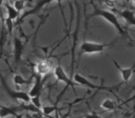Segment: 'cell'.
Masks as SVG:
<instances>
[{"label": "cell", "mask_w": 135, "mask_h": 118, "mask_svg": "<svg viewBox=\"0 0 135 118\" xmlns=\"http://www.w3.org/2000/svg\"><path fill=\"white\" fill-rule=\"evenodd\" d=\"M73 80L75 81L76 83L80 85V86H83V87H86V88L89 89H92V90H107L109 91H112L110 90V87H104V86H97V85L94 84L92 81H90L89 79H87L84 76L81 75L79 73H76L75 75L73 76Z\"/></svg>", "instance_id": "277c9868"}, {"label": "cell", "mask_w": 135, "mask_h": 118, "mask_svg": "<svg viewBox=\"0 0 135 118\" xmlns=\"http://www.w3.org/2000/svg\"><path fill=\"white\" fill-rule=\"evenodd\" d=\"M101 107L105 111H114L117 108V102L110 99H105L102 101Z\"/></svg>", "instance_id": "7c38bea8"}, {"label": "cell", "mask_w": 135, "mask_h": 118, "mask_svg": "<svg viewBox=\"0 0 135 118\" xmlns=\"http://www.w3.org/2000/svg\"><path fill=\"white\" fill-rule=\"evenodd\" d=\"M13 46H14V61L15 64H19L22 57L23 51H24V43L21 38L15 36L13 39Z\"/></svg>", "instance_id": "52a82bcc"}, {"label": "cell", "mask_w": 135, "mask_h": 118, "mask_svg": "<svg viewBox=\"0 0 135 118\" xmlns=\"http://www.w3.org/2000/svg\"><path fill=\"white\" fill-rule=\"evenodd\" d=\"M56 110H58L56 104L55 105H46V106H42L41 107V112L43 114V115L49 116L52 112H56Z\"/></svg>", "instance_id": "9a60e30c"}, {"label": "cell", "mask_w": 135, "mask_h": 118, "mask_svg": "<svg viewBox=\"0 0 135 118\" xmlns=\"http://www.w3.org/2000/svg\"><path fill=\"white\" fill-rule=\"evenodd\" d=\"M14 20H12L11 19H9V18H7L6 19H5V22H6V26H7V29H8V32L9 34L12 33V32H13V27H14V23H13Z\"/></svg>", "instance_id": "d6986e66"}, {"label": "cell", "mask_w": 135, "mask_h": 118, "mask_svg": "<svg viewBox=\"0 0 135 118\" xmlns=\"http://www.w3.org/2000/svg\"><path fill=\"white\" fill-rule=\"evenodd\" d=\"M54 1H57V2L59 3V5H60V2H61L62 0H38L37 3L34 5L33 8H31L30 10H27V11L25 12L22 16H21V19H20V20H19L20 23H21V21H22L24 19H26V18H28L29 16L34 15V14H36L37 12H39L40 10L44 8V7L46 6V5H49L50 3L54 2Z\"/></svg>", "instance_id": "8992f818"}, {"label": "cell", "mask_w": 135, "mask_h": 118, "mask_svg": "<svg viewBox=\"0 0 135 118\" xmlns=\"http://www.w3.org/2000/svg\"><path fill=\"white\" fill-rule=\"evenodd\" d=\"M13 82L16 86H22V85L30 84L31 81L25 79L21 74H15L13 76Z\"/></svg>", "instance_id": "5bb4252c"}, {"label": "cell", "mask_w": 135, "mask_h": 118, "mask_svg": "<svg viewBox=\"0 0 135 118\" xmlns=\"http://www.w3.org/2000/svg\"><path fill=\"white\" fill-rule=\"evenodd\" d=\"M94 17H101L104 19L109 22L111 25L115 27V28L118 30V32H119L121 35H126V32L123 29V27L121 26L120 22L118 21V17L116 16V14L112 11H109V10H105V9H102V8H98L97 7L94 6V11L90 14L89 16V19L90 18H94Z\"/></svg>", "instance_id": "6da1fadb"}, {"label": "cell", "mask_w": 135, "mask_h": 118, "mask_svg": "<svg viewBox=\"0 0 135 118\" xmlns=\"http://www.w3.org/2000/svg\"><path fill=\"white\" fill-rule=\"evenodd\" d=\"M47 78H48V74L45 76H43V77L38 75V74H35V75H34L33 86L32 87V89H31V90L28 93L29 95H30V97H32V96H35V95H41L44 84H45Z\"/></svg>", "instance_id": "5b68a950"}, {"label": "cell", "mask_w": 135, "mask_h": 118, "mask_svg": "<svg viewBox=\"0 0 135 118\" xmlns=\"http://www.w3.org/2000/svg\"><path fill=\"white\" fill-rule=\"evenodd\" d=\"M35 68L38 75L43 77V76H45L50 73L52 66H51L50 62L48 60H40L35 65Z\"/></svg>", "instance_id": "9c48e42d"}, {"label": "cell", "mask_w": 135, "mask_h": 118, "mask_svg": "<svg viewBox=\"0 0 135 118\" xmlns=\"http://www.w3.org/2000/svg\"><path fill=\"white\" fill-rule=\"evenodd\" d=\"M5 90H6L7 93L12 98V99L19 100V101H24V102H29L30 101V95L27 92L21 91V90H11L10 88H8L6 84H5Z\"/></svg>", "instance_id": "ba28073f"}, {"label": "cell", "mask_w": 135, "mask_h": 118, "mask_svg": "<svg viewBox=\"0 0 135 118\" xmlns=\"http://www.w3.org/2000/svg\"><path fill=\"white\" fill-rule=\"evenodd\" d=\"M118 14L131 26H135V18L134 11L131 9H124L118 11Z\"/></svg>", "instance_id": "8fae6325"}, {"label": "cell", "mask_w": 135, "mask_h": 118, "mask_svg": "<svg viewBox=\"0 0 135 118\" xmlns=\"http://www.w3.org/2000/svg\"><path fill=\"white\" fill-rule=\"evenodd\" d=\"M3 1H4V0H0V8H1V6H2V4H3Z\"/></svg>", "instance_id": "ffe728a7"}, {"label": "cell", "mask_w": 135, "mask_h": 118, "mask_svg": "<svg viewBox=\"0 0 135 118\" xmlns=\"http://www.w3.org/2000/svg\"><path fill=\"white\" fill-rule=\"evenodd\" d=\"M5 7H6L7 11H8V17L9 18V19H11L12 20L17 19L20 15V13L15 9V8H14L13 6H10V5H8V4H6Z\"/></svg>", "instance_id": "4fadbf2b"}, {"label": "cell", "mask_w": 135, "mask_h": 118, "mask_svg": "<svg viewBox=\"0 0 135 118\" xmlns=\"http://www.w3.org/2000/svg\"><path fill=\"white\" fill-rule=\"evenodd\" d=\"M54 75L58 81H61V82L65 83L66 88H67V87H71V88L73 89L74 92L76 93L75 87L80 86V85L78 84V83H76L74 80H72V79L68 76V74L66 73V71L64 70V68H62L61 66H56V68H55V70H54Z\"/></svg>", "instance_id": "3957f363"}, {"label": "cell", "mask_w": 135, "mask_h": 118, "mask_svg": "<svg viewBox=\"0 0 135 118\" xmlns=\"http://www.w3.org/2000/svg\"><path fill=\"white\" fill-rule=\"evenodd\" d=\"M115 42H116V40L109 43H92V42L84 41L81 44V54H87L102 53L107 48L112 46L115 43Z\"/></svg>", "instance_id": "7a4b0ae2"}, {"label": "cell", "mask_w": 135, "mask_h": 118, "mask_svg": "<svg viewBox=\"0 0 135 118\" xmlns=\"http://www.w3.org/2000/svg\"><path fill=\"white\" fill-rule=\"evenodd\" d=\"M13 7L19 13H21L25 8V0H15Z\"/></svg>", "instance_id": "e0dca14e"}, {"label": "cell", "mask_w": 135, "mask_h": 118, "mask_svg": "<svg viewBox=\"0 0 135 118\" xmlns=\"http://www.w3.org/2000/svg\"><path fill=\"white\" fill-rule=\"evenodd\" d=\"M40 97H41V95L32 96V97H31L30 101H31V102H32V104H33L35 107H37V108H40V109H41L42 103H41V99H40Z\"/></svg>", "instance_id": "ac0fdd59"}, {"label": "cell", "mask_w": 135, "mask_h": 118, "mask_svg": "<svg viewBox=\"0 0 135 118\" xmlns=\"http://www.w3.org/2000/svg\"><path fill=\"white\" fill-rule=\"evenodd\" d=\"M113 64L116 66V68H118V70L119 71V73L121 74V78L123 82H128L129 80V79L131 78L133 73V69H134V66H132L131 68H123L116 62V61L113 60Z\"/></svg>", "instance_id": "30bf717a"}, {"label": "cell", "mask_w": 135, "mask_h": 118, "mask_svg": "<svg viewBox=\"0 0 135 118\" xmlns=\"http://www.w3.org/2000/svg\"><path fill=\"white\" fill-rule=\"evenodd\" d=\"M8 115H17L11 108L0 105V117H5Z\"/></svg>", "instance_id": "2e32d148"}]
</instances>
